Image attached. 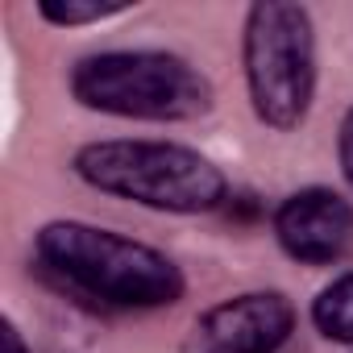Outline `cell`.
Segmentation results:
<instances>
[{
	"label": "cell",
	"mask_w": 353,
	"mask_h": 353,
	"mask_svg": "<svg viewBox=\"0 0 353 353\" xmlns=\"http://www.w3.org/2000/svg\"><path fill=\"white\" fill-rule=\"evenodd\" d=\"M38 262L67 291L108 307H162L183 295V274L166 254L83 221L46 225L38 233Z\"/></svg>",
	"instance_id": "6da1fadb"
},
{
	"label": "cell",
	"mask_w": 353,
	"mask_h": 353,
	"mask_svg": "<svg viewBox=\"0 0 353 353\" xmlns=\"http://www.w3.org/2000/svg\"><path fill=\"white\" fill-rule=\"evenodd\" d=\"M75 174L96 192L158 212H212L225 200V174L170 141H92L75 154Z\"/></svg>",
	"instance_id": "7a4b0ae2"
},
{
	"label": "cell",
	"mask_w": 353,
	"mask_h": 353,
	"mask_svg": "<svg viewBox=\"0 0 353 353\" xmlns=\"http://www.w3.org/2000/svg\"><path fill=\"white\" fill-rule=\"evenodd\" d=\"M71 92L92 112L133 121H196L212 108V83L166 50L92 54L71 71Z\"/></svg>",
	"instance_id": "3957f363"
},
{
	"label": "cell",
	"mask_w": 353,
	"mask_h": 353,
	"mask_svg": "<svg viewBox=\"0 0 353 353\" xmlns=\"http://www.w3.org/2000/svg\"><path fill=\"white\" fill-rule=\"evenodd\" d=\"M245 79L254 112L270 129H295L316 88L312 17L291 0H258L245 17Z\"/></svg>",
	"instance_id": "277c9868"
},
{
	"label": "cell",
	"mask_w": 353,
	"mask_h": 353,
	"mask_svg": "<svg viewBox=\"0 0 353 353\" xmlns=\"http://www.w3.org/2000/svg\"><path fill=\"white\" fill-rule=\"evenodd\" d=\"M295 328V307L279 291H250L208 307L188 341L183 353H274Z\"/></svg>",
	"instance_id": "5b68a950"
},
{
	"label": "cell",
	"mask_w": 353,
	"mask_h": 353,
	"mask_svg": "<svg viewBox=\"0 0 353 353\" xmlns=\"http://www.w3.org/2000/svg\"><path fill=\"white\" fill-rule=\"evenodd\" d=\"M274 237L295 262H336L353 245V208L328 188H303L274 212Z\"/></svg>",
	"instance_id": "8992f818"
},
{
	"label": "cell",
	"mask_w": 353,
	"mask_h": 353,
	"mask_svg": "<svg viewBox=\"0 0 353 353\" xmlns=\"http://www.w3.org/2000/svg\"><path fill=\"white\" fill-rule=\"evenodd\" d=\"M312 320L328 341L353 345V274H341L320 291V299L312 303Z\"/></svg>",
	"instance_id": "52a82bcc"
},
{
	"label": "cell",
	"mask_w": 353,
	"mask_h": 353,
	"mask_svg": "<svg viewBox=\"0 0 353 353\" xmlns=\"http://www.w3.org/2000/svg\"><path fill=\"white\" fill-rule=\"evenodd\" d=\"M129 0H38V13L54 26H88L112 13H125Z\"/></svg>",
	"instance_id": "ba28073f"
},
{
	"label": "cell",
	"mask_w": 353,
	"mask_h": 353,
	"mask_svg": "<svg viewBox=\"0 0 353 353\" xmlns=\"http://www.w3.org/2000/svg\"><path fill=\"white\" fill-rule=\"evenodd\" d=\"M336 150H341V170H345V179H349V188H353V108H349L345 121H341V141H336Z\"/></svg>",
	"instance_id": "9c48e42d"
},
{
	"label": "cell",
	"mask_w": 353,
	"mask_h": 353,
	"mask_svg": "<svg viewBox=\"0 0 353 353\" xmlns=\"http://www.w3.org/2000/svg\"><path fill=\"white\" fill-rule=\"evenodd\" d=\"M0 353H30L26 341H21V332H17V324H13L9 316L0 320Z\"/></svg>",
	"instance_id": "30bf717a"
}]
</instances>
